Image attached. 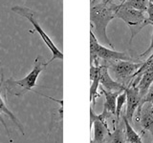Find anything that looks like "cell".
Instances as JSON below:
<instances>
[{"label": "cell", "mask_w": 153, "mask_h": 143, "mask_svg": "<svg viewBox=\"0 0 153 143\" xmlns=\"http://www.w3.org/2000/svg\"><path fill=\"white\" fill-rule=\"evenodd\" d=\"M48 66L47 61L41 55H37L33 62V70L22 79H14L13 76L3 82V94L4 98L7 95H13L17 97H23L28 92L33 90L36 85V80L39 74Z\"/></svg>", "instance_id": "obj_1"}, {"label": "cell", "mask_w": 153, "mask_h": 143, "mask_svg": "<svg viewBox=\"0 0 153 143\" xmlns=\"http://www.w3.org/2000/svg\"><path fill=\"white\" fill-rule=\"evenodd\" d=\"M116 5L109 4V2H99L91 6L90 21L91 31L97 38L100 44L103 46H113L107 36L106 29L108 24L115 18Z\"/></svg>", "instance_id": "obj_2"}, {"label": "cell", "mask_w": 153, "mask_h": 143, "mask_svg": "<svg viewBox=\"0 0 153 143\" xmlns=\"http://www.w3.org/2000/svg\"><path fill=\"white\" fill-rule=\"evenodd\" d=\"M12 12L18 14V15L22 16V17H25L27 20L33 26V31L37 32V33L42 38L43 42H44L46 44V46L50 49V51L52 52L53 56H52V58L49 61H47L48 65H49L52 61H54L55 59L63 60V54H62V52L59 49H57V47L54 44V42L52 41V39L49 37V35H48L47 33L43 31V29L41 28L40 24L38 23V19H37L36 13L33 12V10L26 8V7L14 6V7L12 8Z\"/></svg>", "instance_id": "obj_3"}, {"label": "cell", "mask_w": 153, "mask_h": 143, "mask_svg": "<svg viewBox=\"0 0 153 143\" xmlns=\"http://www.w3.org/2000/svg\"><path fill=\"white\" fill-rule=\"evenodd\" d=\"M102 58L104 60H126L132 61V58L127 52H116L108 49L103 45L100 44L93 32L90 30V64H93L95 59Z\"/></svg>", "instance_id": "obj_4"}, {"label": "cell", "mask_w": 153, "mask_h": 143, "mask_svg": "<svg viewBox=\"0 0 153 143\" xmlns=\"http://www.w3.org/2000/svg\"><path fill=\"white\" fill-rule=\"evenodd\" d=\"M115 17L123 20L126 23V25L131 29V31L135 28V30L131 32L130 42L134 38V35H136L143 27L146 26V18L143 15V12L138 11V10L123 8L118 5L116 6V11H115Z\"/></svg>", "instance_id": "obj_5"}, {"label": "cell", "mask_w": 153, "mask_h": 143, "mask_svg": "<svg viewBox=\"0 0 153 143\" xmlns=\"http://www.w3.org/2000/svg\"><path fill=\"white\" fill-rule=\"evenodd\" d=\"M0 74H1V76H0V123H1L2 125L4 126V128H5V131H6V133H7V136H8L10 143H13V140L11 138V135H10L9 128L7 126V123L5 122L3 114H6V116L14 123V125L18 128V130H19V132L21 133L22 136H25V132H24V127L21 124V122L19 121V119L12 113L11 110L7 107L6 103H5V100L2 98V94H3L2 87H3V82H4V74H3V69L2 68H0Z\"/></svg>", "instance_id": "obj_6"}, {"label": "cell", "mask_w": 153, "mask_h": 143, "mask_svg": "<svg viewBox=\"0 0 153 143\" xmlns=\"http://www.w3.org/2000/svg\"><path fill=\"white\" fill-rule=\"evenodd\" d=\"M141 65L142 63H134L132 61L118 60L112 65V71L117 79H126L135 74Z\"/></svg>", "instance_id": "obj_7"}, {"label": "cell", "mask_w": 153, "mask_h": 143, "mask_svg": "<svg viewBox=\"0 0 153 143\" xmlns=\"http://www.w3.org/2000/svg\"><path fill=\"white\" fill-rule=\"evenodd\" d=\"M124 92L126 94V117L128 119V121H132L134 114H135L137 109L142 100V97L139 94V90L137 87L133 86L130 88L124 89Z\"/></svg>", "instance_id": "obj_8"}, {"label": "cell", "mask_w": 153, "mask_h": 143, "mask_svg": "<svg viewBox=\"0 0 153 143\" xmlns=\"http://www.w3.org/2000/svg\"><path fill=\"white\" fill-rule=\"evenodd\" d=\"M99 77H100V85H102L105 90L109 92H123L126 89V86L117 82L114 79H112L111 76L109 75L108 68L105 65H99Z\"/></svg>", "instance_id": "obj_9"}, {"label": "cell", "mask_w": 153, "mask_h": 143, "mask_svg": "<svg viewBox=\"0 0 153 143\" xmlns=\"http://www.w3.org/2000/svg\"><path fill=\"white\" fill-rule=\"evenodd\" d=\"M138 116L143 131H150L153 136V104L146 102L138 108Z\"/></svg>", "instance_id": "obj_10"}, {"label": "cell", "mask_w": 153, "mask_h": 143, "mask_svg": "<svg viewBox=\"0 0 153 143\" xmlns=\"http://www.w3.org/2000/svg\"><path fill=\"white\" fill-rule=\"evenodd\" d=\"M100 91L102 92V94L105 97V102L103 105V111L102 114L107 116V113H110L112 114H116V103H117V97H119V94L123 92H109V91L105 90L103 87L100 86Z\"/></svg>", "instance_id": "obj_11"}, {"label": "cell", "mask_w": 153, "mask_h": 143, "mask_svg": "<svg viewBox=\"0 0 153 143\" xmlns=\"http://www.w3.org/2000/svg\"><path fill=\"white\" fill-rule=\"evenodd\" d=\"M92 128H94V136L93 139H91V143H102L105 136L109 133L105 121L97 119L94 121Z\"/></svg>", "instance_id": "obj_12"}, {"label": "cell", "mask_w": 153, "mask_h": 143, "mask_svg": "<svg viewBox=\"0 0 153 143\" xmlns=\"http://www.w3.org/2000/svg\"><path fill=\"white\" fill-rule=\"evenodd\" d=\"M153 84V72H147V73L143 74L141 76V80L139 82L137 88L139 90L141 97L143 98L147 94L148 90Z\"/></svg>", "instance_id": "obj_13"}, {"label": "cell", "mask_w": 153, "mask_h": 143, "mask_svg": "<svg viewBox=\"0 0 153 143\" xmlns=\"http://www.w3.org/2000/svg\"><path fill=\"white\" fill-rule=\"evenodd\" d=\"M123 123H124V129H126V140L129 143H143L142 141L141 136L135 132V130L132 128V126L129 123L128 119L123 116Z\"/></svg>", "instance_id": "obj_14"}, {"label": "cell", "mask_w": 153, "mask_h": 143, "mask_svg": "<svg viewBox=\"0 0 153 143\" xmlns=\"http://www.w3.org/2000/svg\"><path fill=\"white\" fill-rule=\"evenodd\" d=\"M148 3H149L148 0H126L123 3L119 5V6L126 9L138 10V11L141 12H146Z\"/></svg>", "instance_id": "obj_15"}, {"label": "cell", "mask_w": 153, "mask_h": 143, "mask_svg": "<svg viewBox=\"0 0 153 143\" xmlns=\"http://www.w3.org/2000/svg\"><path fill=\"white\" fill-rule=\"evenodd\" d=\"M126 129L120 125L111 135V143H126Z\"/></svg>", "instance_id": "obj_16"}, {"label": "cell", "mask_w": 153, "mask_h": 143, "mask_svg": "<svg viewBox=\"0 0 153 143\" xmlns=\"http://www.w3.org/2000/svg\"><path fill=\"white\" fill-rule=\"evenodd\" d=\"M100 86V77L99 74L91 80V86H90V100L93 104H95V99L99 97L98 94V88Z\"/></svg>", "instance_id": "obj_17"}, {"label": "cell", "mask_w": 153, "mask_h": 143, "mask_svg": "<svg viewBox=\"0 0 153 143\" xmlns=\"http://www.w3.org/2000/svg\"><path fill=\"white\" fill-rule=\"evenodd\" d=\"M147 72H153V55L145 62V63H142L141 67L132 76L139 75V74L142 75L143 74L147 73Z\"/></svg>", "instance_id": "obj_18"}, {"label": "cell", "mask_w": 153, "mask_h": 143, "mask_svg": "<svg viewBox=\"0 0 153 143\" xmlns=\"http://www.w3.org/2000/svg\"><path fill=\"white\" fill-rule=\"evenodd\" d=\"M126 103V92L121 93L119 94V97H117V103H116V116L119 117L121 116V111H122V108L124 104Z\"/></svg>", "instance_id": "obj_19"}, {"label": "cell", "mask_w": 153, "mask_h": 143, "mask_svg": "<svg viewBox=\"0 0 153 143\" xmlns=\"http://www.w3.org/2000/svg\"><path fill=\"white\" fill-rule=\"evenodd\" d=\"M146 102H151L153 104V84L151 85V87L148 90L147 94L142 98L141 102H140V105H139V107H141L143 104H145Z\"/></svg>", "instance_id": "obj_20"}, {"label": "cell", "mask_w": 153, "mask_h": 143, "mask_svg": "<svg viewBox=\"0 0 153 143\" xmlns=\"http://www.w3.org/2000/svg\"><path fill=\"white\" fill-rule=\"evenodd\" d=\"M147 14H148V18H146V25L149 23H153V4L152 3H148V7H147Z\"/></svg>", "instance_id": "obj_21"}, {"label": "cell", "mask_w": 153, "mask_h": 143, "mask_svg": "<svg viewBox=\"0 0 153 143\" xmlns=\"http://www.w3.org/2000/svg\"><path fill=\"white\" fill-rule=\"evenodd\" d=\"M150 25L152 26V28H153V23H149ZM153 51V32H152V37H151V43H150V46L147 48V49L143 52L142 54V55L143 56V55H147L148 52H152Z\"/></svg>", "instance_id": "obj_22"}, {"label": "cell", "mask_w": 153, "mask_h": 143, "mask_svg": "<svg viewBox=\"0 0 153 143\" xmlns=\"http://www.w3.org/2000/svg\"><path fill=\"white\" fill-rule=\"evenodd\" d=\"M97 1H98V0H91V6H93V5L94 4H96V3H97ZM100 2H109V0H100Z\"/></svg>", "instance_id": "obj_23"}, {"label": "cell", "mask_w": 153, "mask_h": 143, "mask_svg": "<svg viewBox=\"0 0 153 143\" xmlns=\"http://www.w3.org/2000/svg\"><path fill=\"white\" fill-rule=\"evenodd\" d=\"M148 1H149L150 3H152V4H153V0H148Z\"/></svg>", "instance_id": "obj_24"}]
</instances>
